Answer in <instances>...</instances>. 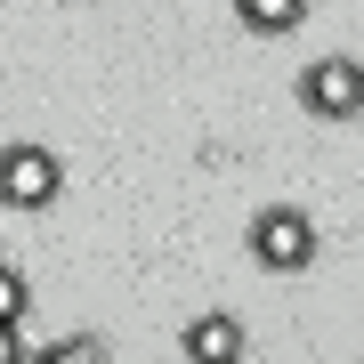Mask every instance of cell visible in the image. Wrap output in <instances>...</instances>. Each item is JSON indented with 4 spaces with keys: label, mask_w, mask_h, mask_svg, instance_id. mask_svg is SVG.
<instances>
[{
    "label": "cell",
    "mask_w": 364,
    "mask_h": 364,
    "mask_svg": "<svg viewBox=\"0 0 364 364\" xmlns=\"http://www.w3.org/2000/svg\"><path fill=\"white\" fill-rule=\"evenodd\" d=\"M25 364H105V348H97V340H57V348H41Z\"/></svg>",
    "instance_id": "6"
},
{
    "label": "cell",
    "mask_w": 364,
    "mask_h": 364,
    "mask_svg": "<svg viewBox=\"0 0 364 364\" xmlns=\"http://www.w3.org/2000/svg\"><path fill=\"white\" fill-rule=\"evenodd\" d=\"M16 316H25V284H16V267L0 259V324H16Z\"/></svg>",
    "instance_id": "7"
},
{
    "label": "cell",
    "mask_w": 364,
    "mask_h": 364,
    "mask_svg": "<svg viewBox=\"0 0 364 364\" xmlns=\"http://www.w3.org/2000/svg\"><path fill=\"white\" fill-rule=\"evenodd\" d=\"M57 186H65V162H57L49 146H9V154H0V203L41 210V203H57Z\"/></svg>",
    "instance_id": "2"
},
{
    "label": "cell",
    "mask_w": 364,
    "mask_h": 364,
    "mask_svg": "<svg viewBox=\"0 0 364 364\" xmlns=\"http://www.w3.org/2000/svg\"><path fill=\"white\" fill-rule=\"evenodd\" d=\"M235 16H243L251 33H291L299 16H308V0H235Z\"/></svg>",
    "instance_id": "5"
},
{
    "label": "cell",
    "mask_w": 364,
    "mask_h": 364,
    "mask_svg": "<svg viewBox=\"0 0 364 364\" xmlns=\"http://www.w3.org/2000/svg\"><path fill=\"white\" fill-rule=\"evenodd\" d=\"M0 364H25V340H16V324H0Z\"/></svg>",
    "instance_id": "8"
},
{
    "label": "cell",
    "mask_w": 364,
    "mask_h": 364,
    "mask_svg": "<svg viewBox=\"0 0 364 364\" xmlns=\"http://www.w3.org/2000/svg\"><path fill=\"white\" fill-rule=\"evenodd\" d=\"M299 105L324 114V122H348V114H356V65H348V57L308 65V73H299Z\"/></svg>",
    "instance_id": "3"
},
{
    "label": "cell",
    "mask_w": 364,
    "mask_h": 364,
    "mask_svg": "<svg viewBox=\"0 0 364 364\" xmlns=\"http://www.w3.org/2000/svg\"><path fill=\"white\" fill-rule=\"evenodd\" d=\"M186 356L195 364H235L243 356V324H235V316H195V324H186Z\"/></svg>",
    "instance_id": "4"
},
{
    "label": "cell",
    "mask_w": 364,
    "mask_h": 364,
    "mask_svg": "<svg viewBox=\"0 0 364 364\" xmlns=\"http://www.w3.org/2000/svg\"><path fill=\"white\" fill-rule=\"evenodd\" d=\"M251 259H259V267H308L316 259V219L291 210V203L259 210V219H251Z\"/></svg>",
    "instance_id": "1"
}]
</instances>
